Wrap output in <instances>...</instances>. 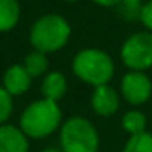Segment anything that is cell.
Masks as SVG:
<instances>
[{"mask_svg":"<svg viewBox=\"0 0 152 152\" xmlns=\"http://www.w3.org/2000/svg\"><path fill=\"white\" fill-rule=\"evenodd\" d=\"M62 111L57 102L41 98L30 103L20 116V128L30 139H44L61 128Z\"/></svg>","mask_w":152,"mask_h":152,"instance_id":"6da1fadb","label":"cell"},{"mask_svg":"<svg viewBox=\"0 0 152 152\" xmlns=\"http://www.w3.org/2000/svg\"><path fill=\"white\" fill-rule=\"evenodd\" d=\"M69 21L57 13H48L39 17L30 28V44L34 51L53 54L61 51L70 39Z\"/></svg>","mask_w":152,"mask_h":152,"instance_id":"7a4b0ae2","label":"cell"},{"mask_svg":"<svg viewBox=\"0 0 152 152\" xmlns=\"http://www.w3.org/2000/svg\"><path fill=\"white\" fill-rule=\"evenodd\" d=\"M72 72L79 80L95 88L110 83L115 75V62L105 51L96 48H85L74 56Z\"/></svg>","mask_w":152,"mask_h":152,"instance_id":"3957f363","label":"cell"},{"mask_svg":"<svg viewBox=\"0 0 152 152\" xmlns=\"http://www.w3.org/2000/svg\"><path fill=\"white\" fill-rule=\"evenodd\" d=\"M59 141L62 152H98L100 149L98 131L83 116H72L62 123Z\"/></svg>","mask_w":152,"mask_h":152,"instance_id":"277c9868","label":"cell"},{"mask_svg":"<svg viewBox=\"0 0 152 152\" xmlns=\"http://www.w3.org/2000/svg\"><path fill=\"white\" fill-rule=\"evenodd\" d=\"M121 62L129 70L145 72L152 67V33L137 31L126 38L119 51Z\"/></svg>","mask_w":152,"mask_h":152,"instance_id":"5b68a950","label":"cell"},{"mask_svg":"<svg viewBox=\"0 0 152 152\" xmlns=\"http://www.w3.org/2000/svg\"><path fill=\"white\" fill-rule=\"evenodd\" d=\"M121 96L132 106L144 105L152 96V80L145 72L128 70L119 83Z\"/></svg>","mask_w":152,"mask_h":152,"instance_id":"8992f818","label":"cell"},{"mask_svg":"<svg viewBox=\"0 0 152 152\" xmlns=\"http://www.w3.org/2000/svg\"><path fill=\"white\" fill-rule=\"evenodd\" d=\"M90 106L95 115L110 118L119 110V93L110 83L95 87L90 96Z\"/></svg>","mask_w":152,"mask_h":152,"instance_id":"52a82bcc","label":"cell"},{"mask_svg":"<svg viewBox=\"0 0 152 152\" xmlns=\"http://www.w3.org/2000/svg\"><path fill=\"white\" fill-rule=\"evenodd\" d=\"M33 77L28 74V70L23 67V64H13L4 72L2 77V87L10 93L12 96L23 95L30 90Z\"/></svg>","mask_w":152,"mask_h":152,"instance_id":"ba28073f","label":"cell"},{"mask_svg":"<svg viewBox=\"0 0 152 152\" xmlns=\"http://www.w3.org/2000/svg\"><path fill=\"white\" fill-rule=\"evenodd\" d=\"M0 152H30V137L20 126L10 123L0 126Z\"/></svg>","mask_w":152,"mask_h":152,"instance_id":"9c48e42d","label":"cell"},{"mask_svg":"<svg viewBox=\"0 0 152 152\" xmlns=\"http://www.w3.org/2000/svg\"><path fill=\"white\" fill-rule=\"evenodd\" d=\"M66 92H67V79L62 72L53 70V72H48L43 77V82H41L43 98L59 103V100L66 95Z\"/></svg>","mask_w":152,"mask_h":152,"instance_id":"30bf717a","label":"cell"},{"mask_svg":"<svg viewBox=\"0 0 152 152\" xmlns=\"http://www.w3.org/2000/svg\"><path fill=\"white\" fill-rule=\"evenodd\" d=\"M21 17L18 0H0V33L13 30Z\"/></svg>","mask_w":152,"mask_h":152,"instance_id":"8fae6325","label":"cell"},{"mask_svg":"<svg viewBox=\"0 0 152 152\" xmlns=\"http://www.w3.org/2000/svg\"><path fill=\"white\" fill-rule=\"evenodd\" d=\"M23 67L28 70L33 79L36 77H44L49 69V61H48V54L39 53V51H31L26 54V57L23 59Z\"/></svg>","mask_w":152,"mask_h":152,"instance_id":"7c38bea8","label":"cell"},{"mask_svg":"<svg viewBox=\"0 0 152 152\" xmlns=\"http://www.w3.org/2000/svg\"><path fill=\"white\" fill-rule=\"evenodd\" d=\"M121 126L129 136H136L141 134V132H145V128H147V118L142 111L139 110H129L123 115L121 118Z\"/></svg>","mask_w":152,"mask_h":152,"instance_id":"4fadbf2b","label":"cell"},{"mask_svg":"<svg viewBox=\"0 0 152 152\" xmlns=\"http://www.w3.org/2000/svg\"><path fill=\"white\" fill-rule=\"evenodd\" d=\"M142 7H144L142 0H121L116 5V12L121 20L128 23H136V21H141Z\"/></svg>","mask_w":152,"mask_h":152,"instance_id":"5bb4252c","label":"cell"},{"mask_svg":"<svg viewBox=\"0 0 152 152\" xmlns=\"http://www.w3.org/2000/svg\"><path fill=\"white\" fill-rule=\"evenodd\" d=\"M121 152H152V134L145 131L136 136H129Z\"/></svg>","mask_w":152,"mask_h":152,"instance_id":"9a60e30c","label":"cell"},{"mask_svg":"<svg viewBox=\"0 0 152 152\" xmlns=\"http://www.w3.org/2000/svg\"><path fill=\"white\" fill-rule=\"evenodd\" d=\"M13 113V96L0 85V126L7 124Z\"/></svg>","mask_w":152,"mask_h":152,"instance_id":"2e32d148","label":"cell"},{"mask_svg":"<svg viewBox=\"0 0 152 152\" xmlns=\"http://www.w3.org/2000/svg\"><path fill=\"white\" fill-rule=\"evenodd\" d=\"M141 23L144 25V28L147 31L152 33V0L145 2L142 7V13H141Z\"/></svg>","mask_w":152,"mask_h":152,"instance_id":"e0dca14e","label":"cell"},{"mask_svg":"<svg viewBox=\"0 0 152 152\" xmlns=\"http://www.w3.org/2000/svg\"><path fill=\"white\" fill-rule=\"evenodd\" d=\"M92 2H93V4H96V5H100V7L110 8V7H116L121 0H92Z\"/></svg>","mask_w":152,"mask_h":152,"instance_id":"ac0fdd59","label":"cell"},{"mask_svg":"<svg viewBox=\"0 0 152 152\" xmlns=\"http://www.w3.org/2000/svg\"><path fill=\"white\" fill-rule=\"evenodd\" d=\"M41 152H62V149L61 147H46V149H43Z\"/></svg>","mask_w":152,"mask_h":152,"instance_id":"d6986e66","label":"cell"},{"mask_svg":"<svg viewBox=\"0 0 152 152\" xmlns=\"http://www.w3.org/2000/svg\"><path fill=\"white\" fill-rule=\"evenodd\" d=\"M66 2H79V0H66Z\"/></svg>","mask_w":152,"mask_h":152,"instance_id":"ffe728a7","label":"cell"}]
</instances>
